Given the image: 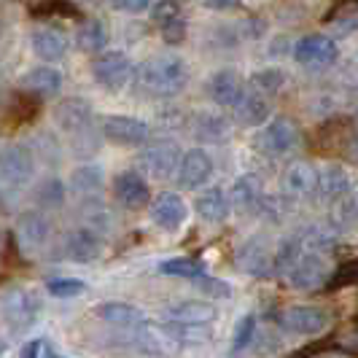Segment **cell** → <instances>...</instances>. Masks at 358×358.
Returning <instances> with one entry per match:
<instances>
[{"label":"cell","instance_id":"obj_22","mask_svg":"<svg viewBox=\"0 0 358 358\" xmlns=\"http://www.w3.org/2000/svg\"><path fill=\"white\" fill-rule=\"evenodd\" d=\"M19 87L24 92H33L38 97H54L65 87L62 73L54 71L52 65H36L19 78Z\"/></svg>","mask_w":358,"mask_h":358},{"label":"cell","instance_id":"obj_34","mask_svg":"<svg viewBox=\"0 0 358 358\" xmlns=\"http://www.w3.org/2000/svg\"><path fill=\"white\" fill-rule=\"evenodd\" d=\"M62 199H65V183L59 178L49 176L36 186V202L41 208H57L62 205Z\"/></svg>","mask_w":358,"mask_h":358},{"label":"cell","instance_id":"obj_32","mask_svg":"<svg viewBox=\"0 0 358 358\" xmlns=\"http://www.w3.org/2000/svg\"><path fill=\"white\" fill-rule=\"evenodd\" d=\"M288 76L280 68H262L259 73H253L251 78V90L259 92V94H264V97H269V94H278V92L286 87Z\"/></svg>","mask_w":358,"mask_h":358},{"label":"cell","instance_id":"obj_39","mask_svg":"<svg viewBox=\"0 0 358 358\" xmlns=\"http://www.w3.org/2000/svg\"><path fill=\"white\" fill-rule=\"evenodd\" d=\"M197 286L202 288V291H205L210 299H215V302H218V299H227V296L232 294V288L227 286L224 280H213V278H202Z\"/></svg>","mask_w":358,"mask_h":358},{"label":"cell","instance_id":"obj_40","mask_svg":"<svg viewBox=\"0 0 358 358\" xmlns=\"http://www.w3.org/2000/svg\"><path fill=\"white\" fill-rule=\"evenodd\" d=\"M243 33L251 41H259V38L267 33V22L264 19H243Z\"/></svg>","mask_w":358,"mask_h":358},{"label":"cell","instance_id":"obj_42","mask_svg":"<svg viewBox=\"0 0 358 358\" xmlns=\"http://www.w3.org/2000/svg\"><path fill=\"white\" fill-rule=\"evenodd\" d=\"M113 8H116V11H124V14H145V11H151V3H145V0H135V3H113Z\"/></svg>","mask_w":358,"mask_h":358},{"label":"cell","instance_id":"obj_45","mask_svg":"<svg viewBox=\"0 0 358 358\" xmlns=\"http://www.w3.org/2000/svg\"><path fill=\"white\" fill-rule=\"evenodd\" d=\"M43 358H65V356H59V353H54L52 348H46V353H43Z\"/></svg>","mask_w":358,"mask_h":358},{"label":"cell","instance_id":"obj_41","mask_svg":"<svg viewBox=\"0 0 358 358\" xmlns=\"http://www.w3.org/2000/svg\"><path fill=\"white\" fill-rule=\"evenodd\" d=\"M46 353V342L43 340H30L22 345V350H19V358H43Z\"/></svg>","mask_w":358,"mask_h":358},{"label":"cell","instance_id":"obj_30","mask_svg":"<svg viewBox=\"0 0 358 358\" xmlns=\"http://www.w3.org/2000/svg\"><path fill=\"white\" fill-rule=\"evenodd\" d=\"M159 272L167 278H178V280H192L199 283L205 275V267L199 264L197 259H189V256H176V259H164L159 264Z\"/></svg>","mask_w":358,"mask_h":358},{"label":"cell","instance_id":"obj_17","mask_svg":"<svg viewBox=\"0 0 358 358\" xmlns=\"http://www.w3.org/2000/svg\"><path fill=\"white\" fill-rule=\"evenodd\" d=\"M148 215H151V221L159 227L162 232H178L180 227L186 224V218H189V208H186V202H183L180 194L162 192L151 202Z\"/></svg>","mask_w":358,"mask_h":358},{"label":"cell","instance_id":"obj_3","mask_svg":"<svg viewBox=\"0 0 358 358\" xmlns=\"http://www.w3.org/2000/svg\"><path fill=\"white\" fill-rule=\"evenodd\" d=\"M36 178V151L24 143H8L0 157V180L6 192H19Z\"/></svg>","mask_w":358,"mask_h":358},{"label":"cell","instance_id":"obj_18","mask_svg":"<svg viewBox=\"0 0 358 358\" xmlns=\"http://www.w3.org/2000/svg\"><path fill=\"white\" fill-rule=\"evenodd\" d=\"M210 176H213V159H210V154L202 151V148H192V151L183 154L176 180H178L180 189L197 192V189H202L210 180Z\"/></svg>","mask_w":358,"mask_h":358},{"label":"cell","instance_id":"obj_2","mask_svg":"<svg viewBox=\"0 0 358 358\" xmlns=\"http://www.w3.org/2000/svg\"><path fill=\"white\" fill-rule=\"evenodd\" d=\"M0 313L8 329H27L38 323L43 302L30 286H8L0 296Z\"/></svg>","mask_w":358,"mask_h":358},{"label":"cell","instance_id":"obj_9","mask_svg":"<svg viewBox=\"0 0 358 358\" xmlns=\"http://www.w3.org/2000/svg\"><path fill=\"white\" fill-rule=\"evenodd\" d=\"M52 119L59 132L68 138H84L92 132V106L84 97H65L52 110Z\"/></svg>","mask_w":358,"mask_h":358},{"label":"cell","instance_id":"obj_5","mask_svg":"<svg viewBox=\"0 0 358 358\" xmlns=\"http://www.w3.org/2000/svg\"><path fill=\"white\" fill-rule=\"evenodd\" d=\"M14 237H17L19 251L27 253V256H36L52 240V221L41 210H24V213L17 215Z\"/></svg>","mask_w":358,"mask_h":358},{"label":"cell","instance_id":"obj_31","mask_svg":"<svg viewBox=\"0 0 358 358\" xmlns=\"http://www.w3.org/2000/svg\"><path fill=\"white\" fill-rule=\"evenodd\" d=\"M164 334L176 342H186V345H202L210 340V326H186V323H164L162 326Z\"/></svg>","mask_w":358,"mask_h":358},{"label":"cell","instance_id":"obj_12","mask_svg":"<svg viewBox=\"0 0 358 358\" xmlns=\"http://www.w3.org/2000/svg\"><path fill=\"white\" fill-rule=\"evenodd\" d=\"M256 143L269 157H286L299 145V129L288 116H272L269 124L259 129Z\"/></svg>","mask_w":358,"mask_h":358},{"label":"cell","instance_id":"obj_36","mask_svg":"<svg viewBox=\"0 0 358 358\" xmlns=\"http://www.w3.org/2000/svg\"><path fill=\"white\" fill-rule=\"evenodd\" d=\"M46 291L57 299H73L87 291V283L78 278H52V280H46Z\"/></svg>","mask_w":358,"mask_h":358},{"label":"cell","instance_id":"obj_28","mask_svg":"<svg viewBox=\"0 0 358 358\" xmlns=\"http://www.w3.org/2000/svg\"><path fill=\"white\" fill-rule=\"evenodd\" d=\"M103 186H106V176H103V167H97V164L76 167L68 180V189L81 197H92V194L103 192Z\"/></svg>","mask_w":358,"mask_h":358},{"label":"cell","instance_id":"obj_37","mask_svg":"<svg viewBox=\"0 0 358 358\" xmlns=\"http://www.w3.org/2000/svg\"><path fill=\"white\" fill-rule=\"evenodd\" d=\"M148 14H151V19H154L159 27H162V24H167V22H173V19L183 17V14H180V6H178V3H173V0H162V3H154Z\"/></svg>","mask_w":358,"mask_h":358},{"label":"cell","instance_id":"obj_43","mask_svg":"<svg viewBox=\"0 0 358 358\" xmlns=\"http://www.w3.org/2000/svg\"><path fill=\"white\" fill-rule=\"evenodd\" d=\"M350 159L358 162V129L353 132V138H350Z\"/></svg>","mask_w":358,"mask_h":358},{"label":"cell","instance_id":"obj_8","mask_svg":"<svg viewBox=\"0 0 358 358\" xmlns=\"http://www.w3.org/2000/svg\"><path fill=\"white\" fill-rule=\"evenodd\" d=\"M234 267L251 278H267L275 267V253L264 234H251L248 240L240 243L234 253Z\"/></svg>","mask_w":358,"mask_h":358},{"label":"cell","instance_id":"obj_35","mask_svg":"<svg viewBox=\"0 0 358 358\" xmlns=\"http://www.w3.org/2000/svg\"><path fill=\"white\" fill-rule=\"evenodd\" d=\"M229 199H232L234 208L245 210V208H253V205H256V202L262 199V194H259V186L253 183V178H248V176H243V178L234 180L232 194H229Z\"/></svg>","mask_w":358,"mask_h":358},{"label":"cell","instance_id":"obj_7","mask_svg":"<svg viewBox=\"0 0 358 358\" xmlns=\"http://www.w3.org/2000/svg\"><path fill=\"white\" fill-rule=\"evenodd\" d=\"M288 286L296 288V291H315L321 288L326 280H329V259L323 251H315V248H307L296 262L294 267L286 272Z\"/></svg>","mask_w":358,"mask_h":358},{"label":"cell","instance_id":"obj_1","mask_svg":"<svg viewBox=\"0 0 358 358\" xmlns=\"http://www.w3.org/2000/svg\"><path fill=\"white\" fill-rule=\"evenodd\" d=\"M138 84L154 97H176L189 84V65L180 54H157L138 68Z\"/></svg>","mask_w":358,"mask_h":358},{"label":"cell","instance_id":"obj_20","mask_svg":"<svg viewBox=\"0 0 358 358\" xmlns=\"http://www.w3.org/2000/svg\"><path fill=\"white\" fill-rule=\"evenodd\" d=\"M192 135L202 143H224L232 135V122L221 110H197L192 116Z\"/></svg>","mask_w":358,"mask_h":358},{"label":"cell","instance_id":"obj_23","mask_svg":"<svg viewBox=\"0 0 358 358\" xmlns=\"http://www.w3.org/2000/svg\"><path fill=\"white\" fill-rule=\"evenodd\" d=\"M30 46L43 62H59L68 54V38L49 24H38L30 33Z\"/></svg>","mask_w":358,"mask_h":358},{"label":"cell","instance_id":"obj_26","mask_svg":"<svg viewBox=\"0 0 358 358\" xmlns=\"http://www.w3.org/2000/svg\"><path fill=\"white\" fill-rule=\"evenodd\" d=\"M97 318L110 326H122V329H138L145 323V313L138 305L129 302H103L97 305Z\"/></svg>","mask_w":358,"mask_h":358},{"label":"cell","instance_id":"obj_27","mask_svg":"<svg viewBox=\"0 0 358 358\" xmlns=\"http://www.w3.org/2000/svg\"><path fill=\"white\" fill-rule=\"evenodd\" d=\"M234 119L243 127H267L269 124V103L264 94L248 90L245 100L234 108Z\"/></svg>","mask_w":358,"mask_h":358},{"label":"cell","instance_id":"obj_15","mask_svg":"<svg viewBox=\"0 0 358 358\" xmlns=\"http://www.w3.org/2000/svg\"><path fill=\"white\" fill-rule=\"evenodd\" d=\"M103 135L110 143L138 148L151 141V124L135 116H108L103 122Z\"/></svg>","mask_w":358,"mask_h":358},{"label":"cell","instance_id":"obj_14","mask_svg":"<svg viewBox=\"0 0 358 358\" xmlns=\"http://www.w3.org/2000/svg\"><path fill=\"white\" fill-rule=\"evenodd\" d=\"M337 57H340V49L334 38L323 36V33H310L294 43V59L307 68H329L337 62Z\"/></svg>","mask_w":358,"mask_h":358},{"label":"cell","instance_id":"obj_44","mask_svg":"<svg viewBox=\"0 0 358 358\" xmlns=\"http://www.w3.org/2000/svg\"><path fill=\"white\" fill-rule=\"evenodd\" d=\"M208 8H213V11H232L234 6L232 3H208Z\"/></svg>","mask_w":358,"mask_h":358},{"label":"cell","instance_id":"obj_33","mask_svg":"<svg viewBox=\"0 0 358 358\" xmlns=\"http://www.w3.org/2000/svg\"><path fill=\"white\" fill-rule=\"evenodd\" d=\"M256 331H259V318L253 313H245L243 318H237L232 331V353H243L248 345H253Z\"/></svg>","mask_w":358,"mask_h":358},{"label":"cell","instance_id":"obj_21","mask_svg":"<svg viewBox=\"0 0 358 358\" xmlns=\"http://www.w3.org/2000/svg\"><path fill=\"white\" fill-rule=\"evenodd\" d=\"M318 178H321V170H315L310 162H294L283 173V192L288 197H307L318 192Z\"/></svg>","mask_w":358,"mask_h":358},{"label":"cell","instance_id":"obj_4","mask_svg":"<svg viewBox=\"0 0 358 358\" xmlns=\"http://www.w3.org/2000/svg\"><path fill=\"white\" fill-rule=\"evenodd\" d=\"M132 73H135V65L124 52H106L94 57L92 62V78L106 92H122L129 84Z\"/></svg>","mask_w":358,"mask_h":358},{"label":"cell","instance_id":"obj_6","mask_svg":"<svg viewBox=\"0 0 358 358\" xmlns=\"http://www.w3.org/2000/svg\"><path fill=\"white\" fill-rule=\"evenodd\" d=\"M180 159H183L180 145L176 143V141H167V138L145 145L143 151H141V157H138L145 176H151V178H157V180L178 176Z\"/></svg>","mask_w":358,"mask_h":358},{"label":"cell","instance_id":"obj_19","mask_svg":"<svg viewBox=\"0 0 358 358\" xmlns=\"http://www.w3.org/2000/svg\"><path fill=\"white\" fill-rule=\"evenodd\" d=\"M164 318L170 323H186V326H210L218 318V307L202 299H180L164 310Z\"/></svg>","mask_w":358,"mask_h":358},{"label":"cell","instance_id":"obj_24","mask_svg":"<svg viewBox=\"0 0 358 358\" xmlns=\"http://www.w3.org/2000/svg\"><path fill=\"white\" fill-rule=\"evenodd\" d=\"M350 189H353V180L348 176V170L342 164H323L321 178H318V194L326 202H345L350 197Z\"/></svg>","mask_w":358,"mask_h":358},{"label":"cell","instance_id":"obj_29","mask_svg":"<svg viewBox=\"0 0 358 358\" xmlns=\"http://www.w3.org/2000/svg\"><path fill=\"white\" fill-rule=\"evenodd\" d=\"M76 43H78V49H84V52L106 54L108 43H110V33H108L106 22H100V19L84 22V24L78 27V33H76ZM97 57H100V54H97Z\"/></svg>","mask_w":358,"mask_h":358},{"label":"cell","instance_id":"obj_38","mask_svg":"<svg viewBox=\"0 0 358 358\" xmlns=\"http://www.w3.org/2000/svg\"><path fill=\"white\" fill-rule=\"evenodd\" d=\"M162 38L167 41V43H180L183 38H186V19L178 17L173 19V22H167V24H162Z\"/></svg>","mask_w":358,"mask_h":358},{"label":"cell","instance_id":"obj_13","mask_svg":"<svg viewBox=\"0 0 358 358\" xmlns=\"http://www.w3.org/2000/svg\"><path fill=\"white\" fill-rule=\"evenodd\" d=\"M280 326L296 337H318L331 326V313L323 307L294 305L280 315Z\"/></svg>","mask_w":358,"mask_h":358},{"label":"cell","instance_id":"obj_10","mask_svg":"<svg viewBox=\"0 0 358 358\" xmlns=\"http://www.w3.org/2000/svg\"><path fill=\"white\" fill-rule=\"evenodd\" d=\"M205 94L210 97V103L218 108H237L245 94H248V87H245V78L240 76L232 68H221L208 76L205 81Z\"/></svg>","mask_w":358,"mask_h":358},{"label":"cell","instance_id":"obj_46","mask_svg":"<svg viewBox=\"0 0 358 358\" xmlns=\"http://www.w3.org/2000/svg\"><path fill=\"white\" fill-rule=\"evenodd\" d=\"M356 205H358V197H356Z\"/></svg>","mask_w":358,"mask_h":358},{"label":"cell","instance_id":"obj_16","mask_svg":"<svg viewBox=\"0 0 358 358\" xmlns=\"http://www.w3.org/2000/svg\"><path fill=\"white\" fill-rule=\"evenodd\" d=\"M110 189H113V197L119 199L127 210H141L145 205L151 208V202H154L151 199V186L138 170H122L113 178Z\"/></svg>","mask_w":358,"mask_h":358},{"label":"cell","instance_id":"obj_25","mask_svg":"<svg viewBox=\"0 0 358 358\" xmlns=\"http://www.w3.org/2000/svg\"><path fill=\"white\" fill-rule=\"evenodd\" d=\"M194 210H197V215L202 221H208V224H221V221L229 218L232 199H229V194H227L221 186H213V189H205L202 194H197Z\"/></svg>","mask_w":358,"mask_h":358},{"label":"cell","instance_id":"obj_11","mask_svg":"<svg viewBox=\"0 0 358 358\" xmlns=\"http://www.w3.org/2000/svg\"><path fill=\"white\" fill-rule=\"evenodd\" d=\"M59 253H62V259H68L73 264H92L103 256V237L90 227L68 229L62 234Z\"/></svg>","mask_w":358,"mask_h":358}]
</instances>
